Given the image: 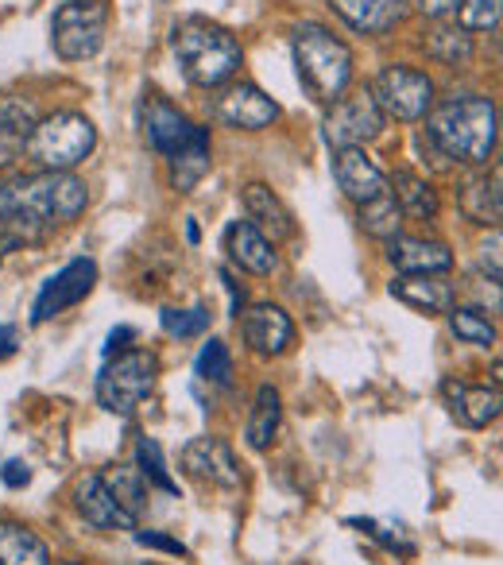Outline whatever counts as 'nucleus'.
Here are the masks:
<instances>
[{"mask_svg": "<svg viewBox=\"0 0 503 565\" xmlns=\"http://www.w3.org/2000/svg\"><path fill=\"white\" fill-rule=\"evenodd\" d=\"M97 148V128L82 113H55L47 120H35L24 151L43 171H71Z\"/></svg>", "mask_w": 503, "mask_h": 565, "instance_id": "nucleus-5", "label": "nucleus"}, {"mask_svg": "<svg viewBox=\"0 0 503 565\" xmlns=\"http://www.w3.org/2000/svg\"><path fill=\"white\" fill-rule=\"evenodd\" d=\"M244 213L271 244L283 241V236H295V217L283 202L276 198V190L264 186V182H248L244 186Z\"/></svg>", "mask_w": 503, "mask_h": 565, "instance_id": "nucleus-20", "label": "nucleus"}, {"mask_svg": "<svg viewBox=\"0 0 503 565\" xmlns=\"http://www.w3.org/2000/svg\"><path fill=\"white\" fill-rule=\"evenodd\" d=\"M101 480L113 492V500L140 523L143 508H148V480H143V472L136 465H113L109 472H101Z\"/></svg>", "mask_w": 503, "mask_h": 565, "instance_id": "nucleus-28", "label": "nucleus"}, {"mask_svg": "<svg viewBox=\"0 0 503 565\" xmlns=\"http://www.w3.org/2000/svg\"><path fill=\"white\" fill-rule=\"evenodd\" d=\"M415 143H418V151H422V159L434 167V171H453V163H449V156L438 148V143L430 140V132H418V140H415Z\"/></svg>", "mask_w": 503, "mask_h": 565, "instance_id": "nucleus-39", "label": "nucleus"}, {"mask_svg": "<svg viewBox=\"0 0 503 565\" xmlns=\"http://www.w3.org/2000/svg\"><path fill=\"white\" fill-rule=\"evenodd\" d=\"M194 372H197V380H205V384H217V387L233 384V356H228L225 341H217V338L205 341L202 353H197Z\"/></svg>", "mask_w": 503, "mask_h": 565, "instance_id": "nucleus-33", "label": "nucleus"}, {"mask_svg": "<svg viewBox=\"0 0 503 565\" xmlns=\"http://www.w3.org/2000/svg\"><path fill=\"white\" fill-rule=\"evenodd\" d=\"M392 198L403 210V217H415V221L438 217V194H434V186L426 179H418L415 171H407V167H399L392 174Z\"/></svg>", "mask_w": 503, "mask_h": 565, "instance_id": "nucleus-25", "label": "nucleus"}, {"mask_svg": "<svg viewBox=\"0 0 503 565\" xmlns=\"http://www.w3.org/2000/svg\"><path fill=\"white\" fill-rule=\"evenodd\" d=\"M0 480H4L9 488H28L32 484V469H28L24 461H9L4 469H0Z\"/></svg>", "mask_w": 503, "mask_h": 565, "instance_id": "nucleus-41", "label": "nucleus"}, {"mask_svg": "<svg viewBox=\"0 0 503 565\" xmlns=\"http://www.w3.org/2000/svg\"><path fill=\"white\" fill-rule=\"evenodd\" d=\"M457 20L461 32H495L500 28L503 0H457Z\"/></svg>", "mask_w": 503, "mask_h": 565, "instance_id": "nucleus-34", "label": "nucleus"}, {"mask_svg": "<svg viewBox=\"0 0 503 565\" xmlns=\"http://www.w3.org/2000/svg\"><path fill=\"white\" fill-rule=\"evenodd\" d=\"M279 117V105L264 94L260 86L252 82H236V86H225L217 97V120L228 128H244V132H260L271 120Z\"/></svg>", "mask_w": 503, "mask_h": 565, "instance_id": "nucleus-12", "label": "nucleus"}, {"mask_svg": "<svg viewBox=\"0 0 503 565\" xmlns=\"http://www.w3.org/2000/svg\"><path fill=\"white\" fill-rule=\"evenodd\" d=\"M136 542H140L143 550H163V554H171V557H186V546H182L179 539H171V534H159V531H136Z\"/></svg>", "mask_w": 503, "mask_h": 565, "instance_id": "nucleus-38", "label": "nucleus"}, {"mask_svg": "<svg viewBox=\"0 0 503 565\" xmlns=\"http://www.w3.org/2000/svg\"><path fill=\"white\" fill-rule=\"evenodd\" d=\"M143 565H151V562H143Z\"/></svg>", "mask_w": 503, "mask_h": 565, "instance_id": "nucleus-47", "label": "nucleus"}, {"mask_svg": "<svg viewBox=\"0 0 503 565\" xmlns=\"http://www.w3.org/2000/svg\"><path fill=\"white\" fill-rule=\"evenodd\" d=\"M295 71L318 105H333L353 82V51L322 24H302L295 32Z\"/></svg>", "mask_w": 503, "mask_h": 565, "instance_id": "nucleus-3", "label": "nucleus"}, {"mask_svg": "<svg viewBox=\"0 0 503 565\" xmlns=\"http://www.w3.org/2000/svg\"><path fill=\"white\" fill-rule=\"evenodd\" d=\"M279 423H283V399L271 384H264L256 392V403H252L248 426H244V438H248L252 449H268L279 434Z\"/></svg>", "mask_w": 503, "mask_h": 565, "instance_id": "nucleus-27", "label": "nucleus"}, {"mask_svg": "<svg viewBox=\"0 0 503 565\" xmlns=\"http://www.w3.org/2000/svg\"><path fill=\"white\" fill-rule=\"evenodd\" d=\"M105 24H109L105 0H66L51 20V43L63 58L82 63V58H94L101 51Z\"/></svg>", "mask_w": 503, "mask_h": 565, "instance_id": "nucleus-7", "label": "nucleus"}, {"mask_svg": "<svg viewBox=\"0 0 503 565\" xmlns=\"http://www.w3.org/2000/svg\"><path fill=\"white\" fill-rule=\"evenodd\" d=\"M330 4L349 28H356V32H364V35L387 32V28H395L403 17L399 0H330Z\"/></svg>", "mask_w": 503, "mask_h": 565, "instance_id": "nucleus-23", "label": "nucleus"}, {"mask_svg": "<svg viewBox=\"0 0 503 565\" xmlns=\"http://www.w3.org/2000/svg\"><path fill=\"white\" fill-rule=\"evenodd\" d=\"M89 202V190L71 171L20 174L0 182V252L40 244L58 225H71Z\"/></svg>", "mask_w": 503, "mask_h": 565, "instance_id": "nucleus-1", "label": "nucleus"}, {"mask_svg": "<svg viewBox=\"0 0 503 565\" xmlns=\"http://www.w3.org/2000/svg\"><path fill=\"white\" fill-rule=\"evenodd\" d=\"M159 322H163V330L171 333V338H197V333L210 330V310H205V307L163 310V315H159Z\"/></svg>", "mask_w": 503, "mask_h": 565, "instance_id": "nucleus-35", "label": "nucleus"}, {"mask_svg": "<svg viewBox=\"0 0 503 565\" xmlns=\"http://www.w3.org/2000/svg\"><path fill=\"white\" fill-rule=\"evenodd\" d=\"M0 565H51V550L24 523L0 519Z\"/></svg>", "mask_w": 503, "mask_h": 565, "instance_id": "nucleus-24", "label": "nucleus"}, {"mask_svg": "<svg viewBox=\"0 0 503 565\" xmlns=\"http://www.w3.org/2000/svg\"><path fill=\"white\" fill-rule=\"evenodd\" d=\"M356 221H361L364 233L376 236V241H392V236H399L403 210L395 205L392 190H384V194H376L372 202H361V213H356Z\"/></svg>", "mask_w": 503, "mask_h": 565, "instance_id": "nucleus-30", "label": "nucleus"}, {"mask_svg": "<svg viewBox=\"0 0 503 565\" xmlns=\"http://www.w3.org/2000/svg\"><path fill=\"white\" fill-rule=\"evenodd\" d=\"M159 380V356L148 349H125V353L109 356V364L97 376V403H101L109 415H132L151 392H156Z\"/></svg>", "mask_w": 503, "mask_h": 565, "instance_id": "nucleus-6", "label": "nucleus"}, {"mask_svg": "<svg viewBox=\"0 0 503 565\" xmlns=\"http://www.w3.org/2000/svg\"><path fill=\"white\" fill-rule=\"evenodd\" d=\"M457 9V0H418V12L430 20H446Z\"/></svg>", "mask_w": 503, "mask_h": 565, "instance_id": "nucleus-42", "label": "nucleus"}, {"mask_svg": "<svg viewBox=\"0 0 503 565\" xmlns=\"http://www.w3.org/2000/svg\"><path fill=\"white\" fill-rule=\"evenodd\" d=\"M426 55H434L446 66H469L472 63V35H464L457 24L438 20L434 32L426 35Z\"/></svg>", "mask_w": 503, "mask_h": 565, "instance_id": "nucleus-29", "label": "nucleus"}, {"mask_svg": "<svg viewBox=\"0 0 503 565\" xmlns=\"http://www.w3.org/2000/svg\"><path fill=\"white\" fill-rule=\"evenodd\" d=\"M182 469L186 477L213 488H240V465L225 438H194L182 449Z\"/></svg>", "mask_w": 503, "mask_h": 565, "instance_id": "nucleus-11", "label": "nucleus"}, {"mask_svg": "<svg viewBox=\"0 0 503 565\" xmlns=\"http://www.w3.org/2000/svg\"><path fill=\"white\" fill-rule=\"evenodd\" d=\"M392 295L407 307L422 310V315H449L453 310V282L438 279V275H399L392 282Z\"/></svg>", "mask_w": 503, "mask_h": 565, "instance_id": "nucleus-22", "label": "nucleus"}, {"mask_svg": "<svg viewBox=\"0 0 503 565\" xmlns=\"http://www.w3.org/2000/svg\"><path fill=\"white\" fill-rule=\"evenodd\" d=\"M74 508L97 531H136V519L113 500V492L105 488L101 472H86L74 488Z\"/></svg>", "mask_w": 503, "mask_h": 565, "instance_id": "nucleus-13", "label": "nucleus"}, {"mask_svg": "<svg viewBox=\"0 0 503 565\" xmlns=\"http://www.w3.org/2000/svg\"><path fill=\"white\" fill-rule=\"evenodd\" d=\"M63 565H82V562H63Z\"/></svg>", "mask_w": 503, "mask_h": 565, "instance_id": "nucleus-46", "label": "nucleus"}, {"mask_svg": "<svg viewBox=\"0 0 503 565\" xmlns=\"http://www.w3.org/2000/svg\"><path fill=\"white\" fill-rule=\"evenodd\" d=\"M372 102L379 105L384 117H395V120H422L434 105V82L426 78L422 71L415 66H384L372 82Z\"/></svg>", "mask_w": 503, "mask_h": 565, "instance_id": "nucleus-8", "label": "nucleus"}, {"mask_svg": "<svg viewBox=\"0 0 503 565\" xmlns=\"http://www.w3.org/2000/svg\"><path fill=\"white\" fill-rule=\"evenodd\" d=\"M430 140L449 156V163L484 167L500 140V120H495L492 97L464 94L449 97L430 113Z\"/></svg>", "mask_w": 503, "mask_h": 565, "instance_id": "nucleus-2", "label": "nucleus"}, {"mask_svg": "<svg viewBox=\"0 0 503 565\" xmlns=\"http://www.w3.org/2000/svg\"><path fill=\"white\" fill-rule=\"evenodd\" d=\"M384 132V113L372 102L368 89H356V94H341L333 102L330 117H325V143L330 148H361V143L376 140Z\"/></svg>", "mask_w": 503, "mask_h": 565, "instance_id": "nucleus-9", "label": "nucleus"}, {"mask_svg": "<svg viewBox=\"0 0 503 565\" xmlns=\"http://www.w3.org/2000/svg\"><path fill=\"white\" fill-rule=\"evenodd\" d=\"M480 267L492 275V282H500V236L492 233V241L480 248Z\"/></svg>", "mask_w": 503, "mask_h": 565, "instance_id": "nucleus-40", "label": "nucleus"}, {"mask_svg": "<svg viewBox=\"0 0 503 565\" xmlns=\"http://www.w3.org/2000/svg\"><path fill=\"white\" fill-rule=\"evenodd\" d=\"M457 205H461V213L472 225H488V228L500 225V213H503L500 167H495L492 174H472V179H464L461 190H457Z\"/></svg>", "mask_w": 503, "mask_h": 565, "instance_id": "nucleus-21", "label": "nucleus"}, {"mask_svg": "<svg viewBox=\"0 0 503 565\" xmlns=\"http://www.w3.org/2000/svg\"><path fill=\"white\" fill-rule=\"evenodd\" d=\"M210 163H213L210 159V132L197 128L194 140L171 156V186L179 190V194H190V190L210 174Z\"/></svg>", "mask_w": 503, "mask_h": 565, "instance_id": "nucleus-26", "label": "nucleus"}, {"mask_svg": "<svg viewBox=\"0 0 503 565\" xmlns=\"http://www.w3.org/2000/svg\"><path fill=\"white\" fill-rule=\"evenodd\" d=\"M240 330H244V341L252 345V353H260V356L287 353L295 341V322L287 318V310L271 307V302H260V307L244 310Z\"/></svg>", "mask_w": 503, "mask_h": 565, "instance_id": "nucleus-14", "label": "nucleus"}, {"mask_svg": "<svg viewBox=\"0 0 503 565\" xmlns=\"http://www.w3.org/2000/svg\"><path fill=\"white\" fill-rule=\"evenodd\" d=\"M194 132H197V125H190L174 105L159 102V97H151V102L143 105V136H148L151 148L163 151V156L182 151L194 140Z\"/></svg>", "mask_w": 503, "mask_h": 565, "instance_id": "nucleus-18", "label": "nucleus"}, {"mask_svg": "<svg viewBox=\"0 0 503 565\" xmlns=\"http://www.w3.org/2000/svg\"><path fill=\"white\" fill-rule=\"evenodd\" d=\"M221 282H225V287H228V295H233V315L240 318V302H244V291H240V287H236V282H233V275H228V271H221Z\"/></svg>", "mask_w": 503, "mask_h": 565, "instance_id": "nucleus-45", "label": "nucleus"}, {"mask_svg": "<svg viewBox=\"0 0 503 565\" xmlns=\"http://www.w3.org/2000/svg\"><path fill=\"white\" fill-rule=\"evenodd\" d=\"M225 252L240 271L248 275H271L279 267L276 244L252 225V221H233L225 228Z\"/></svg>", "mask_w": 503, "mask_h": 565, "instance_id": "nucleus-16", "label": "nucleus"}, {"mask_svg": "<svg viewBox=\"0 0 503 565\" xmlns=\"http://www.w3.org/2000/svg\"><path fill=\"white\" fill-rule=\"evenodd\" d=\"M333 171H338V186L345 190V198H353L356 205L361 202H372L376 194L387 190V179L361 148H341L333 156Z\"/></svg>", "mask_w": 503, "mask_h": 565, "instance_id": "nucleus-19", "label": "nucleus"}, {"mask_svg": "<svg viewBox=\"0 0 503 565\" xmlns=\"http://www.w3.org/2000/svg\"><path fill=\"white\" fill-rule=\"evenodd\" d=\"M132 338H136L132 326H120V330H113V333H109V345H105V356L125 353V341H132Z\"/></svg>", "mask_w": 503, "mask_h": 565, "instance_id": "nucleus-43", "label": "nucleus"}, {"mask_svg": "<svg viewBox=\"0 0 503 565\" xmlns=\"http://www.w3.org/2000/svg\"><path fill=\"white\" fill-rule=\"evenodd\" d=\"M353 526H361V531H368L376 542H384L387 550H395V554H415V546L410 542H403L399 534H387V526H379V523H372V519H349Z\"/></svg>", "mask_w": 503, "mask_h": 565, "instance_id": "nucleus-37", "label": "nucleus"}, {"mask_svg": "<svg viewBox=\"0 0 503 565\" xmlns=\"http://www.w3.org/2000/svg\"><path fill=\"white\" fill-rule=\"evenodd\" d=\"M94 282H97V264H94V259H89V256L71 259L63 271H55L47 282H43L40 299H35V307H32V322L43 326V322H51L55 315H63V310L78 307V302L94 291Z\"/></svg>", "mask_w": 503, "mask_h": 565, "instance_id": "nucleus-10", "label": "nucleus"}, {"mask_svg": "<svg viewBox=\"0 0 503 565\" xmlns=\"http://www.w3.org/2000/svg\"><path fill=\"white\" fill-rule=\"evenodd\" d=\"M449 326H453V338L464 341V345H495V326L484 318V310L477 307H457L449 310Z\"/></svg>", "mask_w": 503, "mask_h": 565, "instance_id": "nucleus-31", "label": "nucleus"}, {"mask_svg": "<svg viewBox=\"0 0 503 565\" xmlns=\"http://www.w3.org/2000/svg\"><path fill=\"white\" fill-rule=\"evenodd\" d=\"M17 353V326H0V361Z\"/></svg>", "mask_w": 503, "mask_h": 565, "instance_id": "nucleus-44", "label": "nucleus"}, {"mask_svg": "<svg viewBox=\"0 0 503 565\" xmlns=\"http://www.w3.org/2000/svg\"><path fill=\"white\" fill-rule=\"evenodd\" d=\"M387 259L403 275H441L453 267V252L441 241H422V236H392L387 241Z\"/></svg>", "mask_w": 503, "mask_h": 565, "instance_id": "nucleus-17", "label": "nucleus"}, {"mask_svg": "<svg viewBox=\"0 0 503 565\" xmlns=\"http://www.w3.org/2000/svg\"><path fill=\"white\" fill-rule=\"evenodd\" d=\"M179 66L186 74V82L210 89V86H225L228 78L240 66V43L217 24H205V20H190V24L174 28L171 40Z\"/></svg>", "mask_w": 503, "mask_h": 565, "instance_id": "nucleus-4", "label": "nucleus"}, {"mask_svg": "<svg viewBox=\"0 0 503 565\" xmlns=\"http://www.w3.org/2000/svg\"><path fill=\"white\" fill-rule=\"evenodd\" d=\"M136 469H140L143 480H148V484H156L159 492H167V495L179 492V480L167 472L163 449H159L156 438H140V441H136Z\"/></svg>", "mask_w": 503, "mask_h": 565, "instance_id": "nucleus-32", "label": "nucleus"}, {"mask_svg": "<svg viewBox=\"0 0 503 565\" xmlns=\"http://www.w3.org/2000/svg\"><path fill=\"white\" fill-rule=\"evenodd\" d=\"M24 128H12V125H0V171H9L20 156H24V143H28Z\"/></svg>", "mask_w": 503, "mask_h": 565, "instance_id": "nucleus-36", "label": "nucleus"}, {"mask_svg": "<svg viewBox=\"0 0 503 565\" xmlns=\"http://www.w3.org/2000/svg\"><path fill=\"white\" fill-rule=\"evenodd\" d=\"M441 395H446L449 411L461 426L469 430H484L500 418V387H484V384H464V380H446L441 384Z\"/></svg>", "mask_w": 503, "mask_h": 565, "instance_id": "nucleus-15", "label": "nucleus"}]
</instances>
